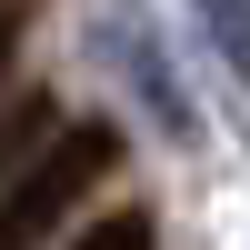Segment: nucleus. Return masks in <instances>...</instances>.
Returning a JSON list of instances; mask_svg holds the SVG:
<instances>
[{
  "instance_id": "obj_1",
  "label": "nucleus",
  "mask_w": 250,
  "mask_h": 250,
  "mask_svg": "<svg viewBox=\"0 0 250 250\" xmlns=\"http://www.w3.org/2000/svg\"><path fill=\"white\" fill-rule=\"evenodd\" d=\"M110 160H120V130H110V120L50 130V150H40L30 170H10V190H0V250H40L60 220L80 210V190H90Z\"/></svg>"
},
{
  "instance_id": "obj_2",
  "label": "nucleus",
  "mask_w": 250,
  "mask_h": 250,
  "mask_svg": "<svg viewBox=\"0 0 250 250\" xmlns=\"http://www.w3.org/2000/svg\"><path fill=\"white\" fill-rule=\"evenodd\" d=\"M100 50H110V70L130 80V100H140V110H150L170 140H200L190 90H180V70H170V50H160V30L130 10V0H110V10H100Z\"/></svg>"
},
{
  "instance_id": "obj_3",
  "label": "nucleus",
  "mask_w": 250,
  "mask_h": 250,
  "mask_svg": "<svg viewBox=\"0 0 250 250\" xmlns=\"http://www.w3.org/2000/svg\"><path fill=\"white\" fill-rule=\"evenodd\" d=\"M50 130H60V110H50L40 90H20L10 110H0V170H20V150H30V140H50Z\"/></svg>"
},
{
  "instance_id": "obj_4",
  "label": "nucleus",
  "mask_w": 250,
  "mask_h": 250,
  "mask_svg": "<svg viewBox=\"0 0 250 250\" xmlns=\"http://www.w3.org/2000/svg\"><path fill=\"white\" fill-rule=\"evenodd\" d=\"M200 30H210V50L250 80V0H200Z\"/></svg>"
},
{
  "instance_id": "obj_5",
  "label": "nucleus",
  "mask_w": 250,
  "mask_h": 250,
  "mask_svg": "<svg viewBox=\"0 0 250 250\" xmlns=\"http://www.w3.org/2000/svg\"><path fill=\"white\" fill-rule=\"evenodd\" d=\"M70 250H150V220H140V210H110L100 230H80Z\"/></svg>"
},
{
  "instance_id": "obj_6",
  "label": "nucleus",
  "mask_w": 250,
  "mask_h": 250,
  "mask_svg": "<svg viewBox=\"0 0 250 250\" xmlns=\"http://www.w3.org/2000/svg\"><path fill=\"white\" fill-rule=\"evenodd\" d=\"M10 30H20V20H10V10H0V60H10Z\"/></svg>"
}]
</instances>
